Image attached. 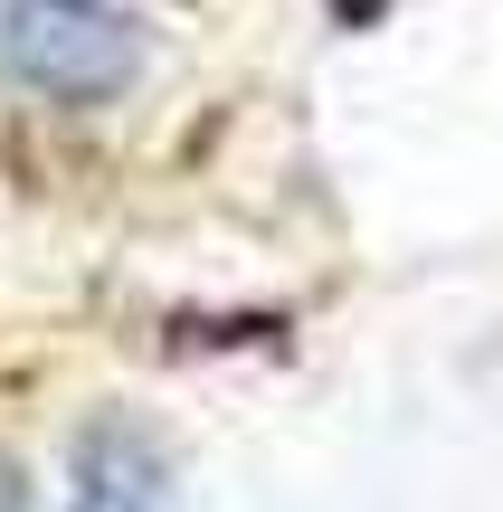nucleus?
Returning <instances> with one entry per match:
<instances>
[{
	"instance_id": "f257e3e1",
	"label": "nucleus",
	"mask_w": 503,
	"mask_h": 512,
	"mask_svg": "<svg viewBox=\"0 0 503 512\" xmlns=\"http://www.w3.org/2000/svg\"><path fill=\"white\" fill-rule=\"evenodd\" d=\"M133 19L114 0H0V76L48 105H105L133 86Z\"/></svg>"
},
{
	"instance_id": "f03ea898",
	"label": "nucleus",
	"mask_w": 503,
	"mask_h": 512,
	"mask_svg": "<svg viewBox=\"0 0 503 512\" xmlns=\"http://www.w3.org/2000/svg\"><path fill=\"white\" fill-rule=\"evenodd\" d=\"M67 512H162V446L133 418H86L67 446Z\"/></svg>"
},
{
	"instance_id": "7ed1b4c3",
	"label": "nucleus",
	"mask_w": 503,
	"mask_h": 512,
	"mask_svg": "<svg viewBox=\"0 0 503 512\" xmlns=\"http://www.w3.org/2000/svg\"><path fill=\"white\" fill-rule=\"evenodd\" d=\"M0 512H29V484H19V465L0 456Z\"/></svg>"
}]
</instances>
